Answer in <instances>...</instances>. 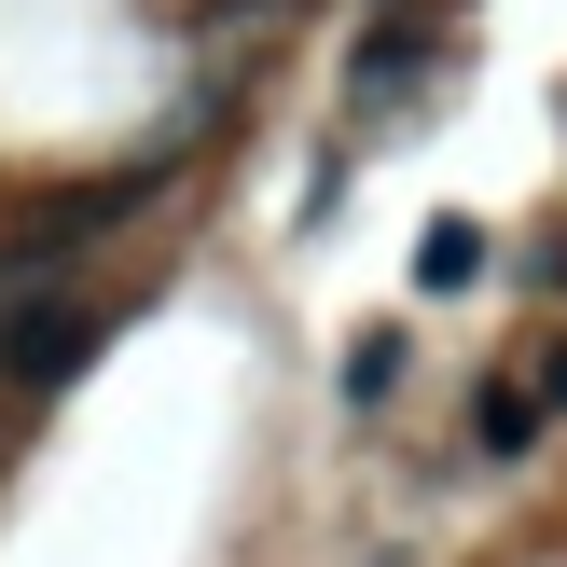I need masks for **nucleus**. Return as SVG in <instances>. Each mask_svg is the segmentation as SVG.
<instances>
[{
    "label": "nucleus",
    "instance_id": "obj_1",
    "mask_svg": "<svg viewBox=\"0 0 567 567\" xmlns=\"http://www.w3.org/2000/svg\"><path fill=\"white\" fill-rule=\"evenodd\" d=\"M97 347H111V305H70V291H42V305L0 319V374H14V388H70Z\"/></svg>",
    "mask_w": 567,
    "mask_h": 567
},
{
    "label": "nucleus",
    "instance_id": "obj_2",
    "mask_svg": "<svg viewBox=\"0 0 567 567\" xmlns=\"http://www.w3.org/2000/svg\"><path fill=\"white\" fill-rule=\"evenodd\" d=\"M402 70H430V42H415V28H374V42H360V70H347V97L388 111V97H402Z\"/></svg>",
    "mask_w": 567,
    "mask_h": 567
},
{
    "label": "nucleus",
    "instance_id": "obj_3",
    "mask_svg": "<svg viewBox=\"0 0 567 567\" xmlns=\"http://www.w3.org/2000/svg\"><path fill=\"white\" fill-rule=\"evenodd\" d=\"M471 430H485V457H526V443H540V402H526V388L498 374L485 402H471Z\"/></svg>",
    "mask_w": 567,
    "mask_h": 567
},
{
    "label": "nucleus",
    "instance_id": "obj_4",
    "mask_svg": "<svg viewBox=\"0 0 567 567\" xmlns=\"http://www.w3.org/2000/svg\"><path fill=\"white\" fill-rule=\"evenodd\" d=\"M415 277H430V291H471V277H485V236H471V221H443V236L415 249Z\"/></svg>",
    "mask_w": 567,
    "mask_h": 567
},
{
    "label": "nucleus",
    "instance_id": "obj_5",
    "mask_svg": "<svg viewBox=\"0 0 567 567\" xmlns=\"http://www.w3.org/2000/svg\"><path fill=\"white\" fill-rule=\"evenodd\" d=\"M347 388H360V402H388V388H402V332H360V360H347Z\"/></svg>",
    "mask_w": 567,
    "mask_h": 567
}]
</instances>
